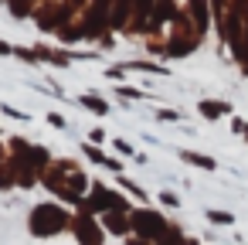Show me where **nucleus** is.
Wrapping results in <instances>:
<instances>
[{
    "instance_id": "obj_6",
    "label": "nucleus",
    "mask_w": 248,
    "mask_h": 245,
    "mask_svg": "<svg viewBox=\"0 0 248 245\" xmlns=\"http://www.w3.org/2000/svg\"><path fill=\"white\" fill-rule=\"evenodd\" d=\"M34 55H38V62H48V65H58V68H68V65L75 62L72 51H65V48H48V45H34Z\"/></svg>"
},
{
    "instance_id": "obj_16",
    "label": "nucleus",
    "mask_w": 248,
    "mask_h": 245,
    "mask_svg": "<svg viewBox=\"0 0 248 245\" xmlns=\"http://www.w3.org/2000/svg\"><path fill=\"white\" fill-rule=\"evenodd\" d=\"M82 153H85L89 160H95V163H102V167H106V160H109V153H106V150H99L95 143H85V147H82Z\"/></svg>"
},
{
    "instance_id": "obj_27",
    "label": "nucleus",
    "mask_w": 248,
    "mask_h": 245,
    "mask_svg": "<svg viewBox=\"0 0 248 245\" xmlns=\"http://www.w3.org/2000/svg\"><path fill=\"white\" fill-rule=\"evenodd\" d=\"M126 245H153L150 238H140V235H126Z\"/></svg>"
},
{
    "instance_id": "obj_12",
    "label": "nucleus",
    "mask_w": 248,
    "mask_h": 245,
    "mask_svg": "<svg viewBox=\"0 0 248 245\" xmlns=\"http://www.w3.org/2000/svg\"><path fill=\"white\" fill-rule=\"evenodd\" d=\"M207 221H211V225H221V228H231V225H234V214L224 211V208H211V211H207Z\"/></svg>"
},
{
    "instance_id": "obj_31",
    "label": "nucleus",
    "mask_w": 248,
    "mask_h": 245,
    "mask_svg": "<svg viewBox=\"0 0 248 245\" xmlns=\"http://www.w3.org/2000/svg\"><path fill=\"white\" fill-rule=\"evenodd\" d=\"M245 140H248V136H245Z\"/></svg>"
},
{
    "instance_id": "obj_15",
    "label": "nucleus",
    "mask_w": 248,
    "mask_h": 245,
    "mask_svg": "<svg viewBox=\"0 0 248 245\" xmlns=\"http://www.w3.org/2000/svg\"><path fill=\"white\" fill-rule=\"evenodd\" d=\"M116 180H119V187H123V191H126V194H133V197H140V201H143V204H146V191H143V187H140V184H136V180H129V177H123V174H119V177H116Z\"/></svg>"
},
{
    "instance_id": "obj_26",
    "label": "nucleus",
    "mask_w": 248,
    "mask_h": 245,
    "mask_svg": "<svg viewBox=\"0 0 248 245\" xmlns=\"http://www.w3.org/2000/svg\"><path fill=\"white\" fill-rule=\"evenodd\" d=\"M11 55H14V45L0 38V58H11Z\"/></svg>"
},
{
    "instance_id": "obj_11",
    "label": "nucleus",
    "mask_w": 248,
    "mask_h": 245,
    "mask_svg": "<svg viewBox=\"0 0 248 245\" xmlns=\"http://www.w3.org/2000/svg\"><path fill=\"white\" fill-rule=\"evenodd\" d=\"M58 38L65 41V45H75V41H82L85 38V31H82V21L75 24V21H68L65 28H58Z\"/></svg>"
},
{
    "instance_id": "obj_28",
    "label": "nucleus",
    "mask_w": 248,
    "mask_h": 245,
    "mask_svg": "<svg viewBox=\"0 0 248 245\" xmlns=\"http://www.w3.org/2000/svg\"><path fill=\"white\" fill-rule=\"evenodd\" d=\"M48 123H51V126H65V116H58V113H48Z\"/></svg>"
},
{
    "instance_id": "obj_5",
    "label": "nucleus",
    "mask_w": 248,
    "mask_h": 245,
    "mask_svg": "<svg viewBox=\"0 0 248 245\" xmlns=\"http://www.w3.org/2000/svg\"><path fill=\"white\" fill-rule=\"evenodd\" d=\"M99 221H102V228L109 231V235H129L133 231V221H129V214L126 211H106V214H99Z\"/></svg>"
},
{
    "instance_id": "obj_14",
    "label": "nucleus",
    "mask_w": 248,
    "mask_h": 245,
    "mask_svg": "<svg viewBox=\"0 0 248 245\" xmlns=\"http://www.w3.org/2000/svg\"><path fill=\"white\" fill-rule=\"evenodd\" d=\"M126 68H133V72H146V75H167V68L156 65V62H129Z\"/></svg>"
},
{
    "instance_id": "obj_23",
    "label": "nucleus",
    "mask_w": 248,
    "mask_h": 245,
    "mask_svg": "<svg viewBox=\"0 0 248 245\" xmlns=\"http://www.w3.org/2000/svg\"><path fill=\"white\" fill-rule=\"evenodd\" d=\"M119 96H123V99H140L143 92H140V89H129V85H119Z\"/></svg>"
},
{
    "instance_id": "obj_25",
    "label": "nucleus",
    "mask_w": 248,
    "mask_h": 245,
    "mask_svg": "<svg viewBox=\"0 0 248 245\" xmlns=\"http://www.w3.org/2000/svg\"><path fill=\"white\" fill-rule=\"evenodd\" d=\"M160 201H163V204H170V208H177V204H180V197H177V194H170V191H160Z\"/></svg>"
},
{
    "instance_id": "obj_7",
    "label": "nucleus",
    "mask_w": 248,
    "mask_h": 245,
    "mask_svg": "<svg viewBox=\"0 0 248 245\" xmlns=\"http://www.w3.org/2000/svg\"><path fill=\"white\" fill-rule=\"evenodd\" d=\"M197 113L204 119H224V116H231V102H224V99H201Z\"/></svg>"
},
{
    "instance_id": "obj_18",
    "label": "nucleus",
    "mask_w": 248,
    "mask_h": 245,
    "mask_svg": "<svg viewBox=\"0 0 248 245\" xmlns=\"http://www.w3.org/2000/svg\"><path fill=\"white\" fill-rule=\"evenodd\" d=\"M156 119H163V123H180L184 116H180L177 109H156Z\"/></svg>"
},
{
    "instance_id": "obj_1",
    "label": "nucleus",
    "mask_w": 248,
    "mask_h": 245,
    "mask_svg": "<svg viewBox=\"0 0 248 245\" xmlns=\"http://www.w3.org/2000/svg\"><path fill=\"white\" fill-rule=\"evenodd\" d=\"M65 228H72V214L55 204V201H45V204H34L31 208V218H28V231L34 238H55L62 235Z\"/></svg>"
},
{
    "instance_id": "obj_4",
    "label": "nucleus",
    "mask_w": 248,
    "mask_h": 245,
    "mask_svg": "<svg viewBox=\"0 0 248 245\" xmlns=\"http://www.w3.org/2000/svg\"><path fill=\"white\" fill-rule=\"evenodd\" d=\"M72 231H75L78 245H102L106 242V228H102L99 214H92V211H75L72 214Z\"/></svg>"
},
{
    "instance_id": "obj_3",
    "label": "nucleus",
    "mask_w": 248,
    "mask_h": 245,
    "mask_svg": "<svg viewBox=\"0 0 248 245\" xmlns=\"http://www.w3.org/2000/svg\"><path fill=\"white\" fill-rule=\"evenodd\" d=\"M129 221H133V235H140V238H150L153 245H156V238L170 228V221L156 211V208H150V204H143V208H133L129 211Z\"/></svg>"
},
{
    "instance_id": "obj_30",
    "label": "nucleus",
    "mask_w": 248,
    "mask_h": 245,
    "mask_svg": "<svg viewBox=\"0 0 248 245\" xmlns=\"http://www.w3.org/2000/svg\"><path fill=\"white\" fill-rule=\"evenodd\" d=\"M0 4H4V0H0Z\"/></svg>"
},
{
    "instance_id": "obj_8",
    "label": "nucleus",
    "mask_w": 248,
    "mask_h": 245,
    "mask_svg": "<svg viewBox=\"0 0 248 245\" xmlns=\"http://www.w3.org/2000/svg\"><path fill=\"white\" fill-rule=\"evenodd\" d=\"M187 14L194 17V24L201 31L211 28V0H187Z\"/></svg>"
},
{
    "instance_id": "obj_20",
    "label": "nucleus",
    "mask_w": 248,
    "mask_h": 245,
    "mask_svg": "<svg viewBox=\"0 0 248 245\" xmlns=\"http://www.w3.org/2000/svg\"><path fill=\"white\" fill-rule=\"evenodd\" d=\"M106 170H112V174H116V177H119V174H123V160H119V157H112V153H109V160H106Z\"/></svg>"
},
{
    "instance_id": "obj_9",
    "label": "nucleus",
    "mask_w": 248,
    "mask_h": 245,
    "mask_svg": "<svg viewBox=\"0 0 248 245\" xmlns=\"http://www.w3.org/2000/svg\"><path fill=\"white\" fill-rule=\"evenodd\" d=\"M180 160H184V163H190V167H201V170H214V167H217V160H214V157L197 153V150H180Z\"/></svg>"
},
{
    "instance_id": "obj_29",
    "label": "nucleus",
    "mask_w": 248,
    "mask_h": 245,
    "mask_svg": "<svg viewBox=\"0 0 248 245\" xmlns=\"http://www.w3.org/2000/svg\"><path fill=\"white\" fill-rule=\"evenodd\" d=\"M106 75H109V79H123V75H126V65H123V68H109Z\"/></svg>"
},
{
    "instance_id": "obj_13",
    "label": "nucleus",
    "mask_w": 248,
    "mask_h": 245,
    "mask_svg": "<svg viewBox=\"0 0 248 245\" xmlns=\"http://www.w3.org/2000/svg\"><path fill=\"white\" fill-rule=\"evenodd\" d=\"M184 242H187V238H184V231H180L177 225H170V228L156 238V245H184Z\"/></svg>"
},
{
    "instance_id": "obj_2",
    "label": "nucleus",
    "mask_w": 248,
    "mask_h": 245,
    "mask_svg": "<svg viewBox=\"0 0 248 245\" xmlns=\"http://www.w3.org/2000/svg\"><path fill=\"white\" fill-rule=\"evenodd\" d=\"M82 211H92V214H106V211H133V204L126 201V194H119V191H112V187H106L102 180H92L89 184V194H85V201L78 204Z\"/></svg>"
},
{
    "instance_id": "obj_19",
    "label": "nucleus",
    "mask_w": 248,
    "mask_h": 245,
    "mask_svg": "<svg viewBox=\"0 0 248 245\" xmlns=\"http://www.w3.org/2000/svg\"><path fill=\"white\" fill-rule=\"evenodd\" d=\"M0 113H4V116H11V119H24V123L31 119L28 113H21V109H14V106H0Z\"/></svg>"
},
{
    "instance_id": "obj_17",
    "label": "nucleus",
    "mask_w": 248,
    "mask_h": 245,
    "mask_svg": "<svg viewBox=\"0 0 248 245\" xmlns=\"http://www.w3.org/2000/svg\"><path fill=\"white\" fill-rule=\"evenodd\" d=\"M14 58H21V62H28V65H38L34 48H24V45H14Z\"/></svg>"
},
{
    "instance_id": "obj_22",
    "label": "nucleus",
    "mask_w": 248,
    "mask_h": 245,
    "mask_svg": "<svg viewBox=\"0 0 248 245\" xmlns=\"http://www.w3.org/2000/svg\"><path fill=\"white\" fill-rule=\"evenodd\" d=\"M112 147H116L123 157H133V143H126V140H112Z\"/></svg>"
},
{
    "instance_id": "obj_10",
    "label": "nucleus",
    "mask_w": 248,
    "mask_h": 245,
    "mask_svg": "<svg viewBox=\"0 0 248 245\" xmlns=\"http://www.w3.org/2000/svg\"><path fill=\"white\" fill-rule=\"evenodd\" d=\"M78 102H82L89 113H95V116H109V102H106L102 96H95V92H85V96H78Z\"/></svg>"
},
{
    "instance_id": "obj_24",
    "label": "nucleus",
    "mask_w": 248,
    "mask_h": 245,
    "mask_svg": "<svg viewBox=\"0 0 248 245\" xmlns=\"http://www.w3.org/2000/svg\"><path fill=\"white\" fill-rule=\"evenodd\" d=\"M89 143H95V147H99V143H106V130H99V126H95V130L89 133Z\"/></svg>"
},
{
    "instance_id": "obj_21",
    "label": "nucleus",
    "mask_w": 248,
    "mask_h": 245,
    "mask_svg": "<svg viewBox=\"0 0 248 245\" xmlns=\"http://www.w3.org/2000/svg\"><path fill=\"white\" fill-rule=\"evenodd\" d=\"M231 130H234V133H241V136H248V123H245L241 116H231Z\"/></svg>"
}]
</instances>
